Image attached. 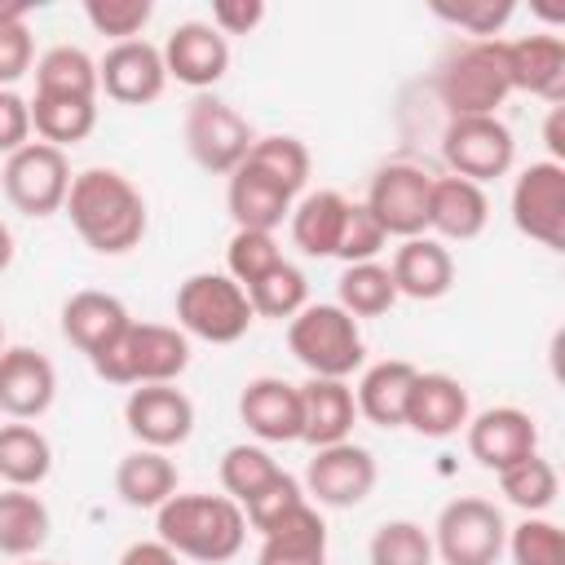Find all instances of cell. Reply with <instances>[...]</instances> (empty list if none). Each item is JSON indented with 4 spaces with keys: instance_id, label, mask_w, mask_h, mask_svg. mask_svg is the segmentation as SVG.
<instances>
[{
    "instance_id": "cb8c5ba5",
    "label": "cell",
    "mask_w": 565,
    "mask_h": 565,
    "mask_svg": "<svg viewBox=\"0 0 565 565\" xmlns=\"http://www.w3.org/2000/svg\"><path fill=\"white\" fill-rule=\"evenodd\" d=\"M358 424V402L349 380H318L309 375L300 384V441H309L313 450L349 441Z\"/></svg>"
},
{
    "instance_id": "8fae6325",
    "label": "cell",
    "mask_w": 565,
    "mask_h": 565,
    "mask_svg": "<svg viewBox=\"0 0 565 565\" xmlns=\"http://www.w3.org/2000/svg\"><path fill=\"white\" fill-rule=\"evenodd\" d=\"M512 225L539 247H565V168L539 159L512 181Z\"/></svg>"
},
{
    "instance_id": "7a4b0ae2",
    "label": "cell",
    "mask_w": 565,
    "mask_h": 565,
    "mask_svg": "<svg viewBox=\"0 0 565 565\" xmlns=\"http://www.w3.org/2000/svg\"><path fill=\"white\" fill-rule=\"evenodd\" d=\"M154 539L168 543L181 561L221 565L234 561L247 543V516L230 494H172L154 512Z\"/></svg>"
},
{
    "instance_id": "f5cc1de1",
    "label": "cell",
    "mask_w": 565,
    "mask_h": 565,
    "mask_svg": "<svg viewBox=\"0 0 565 565\" xmlns=\"http://www.w3.org/2000/svg\"><path fill=\"white\" fill-rule=\"evenodd\" d=\"M26 13H31V4H22V0H0V26L26 22Z\"/></svg>"
},
{
    "instance_id": "ac0fdd59",
    "label": "cell",
    "mask_w": 565,
    "mask_h": 565,
    "mask_svg": "<svg viewBox=\"0 0 565 565\" xmlns=\"http://www.w3.org/2000/svg\"><path fill=\"white\" fill-rule=\"evenodd\" d=\"M503 62H508L512 93H530L552 106L565 102V40L561 35L534 31L521 40H503Z\"/></svg>"
},
{
    "instance_id": "5bb4252c",
    "label": "cell",
    "mask_w": 565,
    "mask_h": 565,
    "mask_svg": "<svg viewBox=\"0 0 565 565\" xmlns=\"http://www.w3.org/2000/svg\"><path fill=\"white\" fill-rule=\"evenodd\" d=\"M128 433L150 450H172L194 433V402L177 384H137L124 402Z\"/></svg>"
},
{
    "instance_id": "f6af8a7d",
    "label": "cell",
    "mask_w": 565,
    "mask_h": 565,
    "mask_svg": "<svg viewBox=\"0 0 565 565\" xmlns=\"http://www.w3.org/2000/svg\"><path fill=\"white\" fill-rule=\"evenodd\" d=\"M154 4L150 0H84V18L97 35H110L115 44L124 40H141L146 22H150Z\"/></svg>"
},
{
    "instance_id": "f35d334b",
    "label": "cell",
    "mask_w": 565,
    "mask_h": 565,
    "mask_svg": "<svg viewBox=\"0 0 565 565\" xmlns=\"http://www.w3.org/2000/svg\"><path fill=\"white\" fill-rule=\"evenodd\" d=\"M371 565H433V534L419 521H384L366 543Z\"/></svg>"
},
{
    "instance_id": "44dd1931",
    "label": "cell",
    "mask_w": 565,
    "mask_h": 565,
    "mask_svg": "<svg viewBox=\"0 0 565 565\" xmlns=\"http://www.w3.org/2000/svg\"><path fill=\"white\" fill-rule=\"evenodd\" d=\"M132 327V313L124 309V300L119 296H110V291H75V296H66V305H62V335L93 362L97 353H106L124 331Z\"/></svg>"
},
{
    "instance_id": "30bf717a",
    "label": "cell",
    "mask_w": 565,
    "mask_h": 565,
    "mask_svg": "<svg viewBox=\"0 0 565 565\" xmlns=\"http://www.w3.org/2000/svg\"><path fill=\"white\" fill-rule=\"evenodd\" d=\"M4 199L22 212V216H53L66 207V190H71V163L66 150L44 146V141H26L22 150H13L4 159Z\"/></svg>"
},
{
    "instance_id": "ffe728a7",
    "label": "cell",
    "mask_w": 565,
    "mask_h": 565,
    "mask_svg": "<svg viewBox=\"0 0 565 565\" xmlns=\"http://www.w3.org/2000/svg\"><path fill=\"white\" fill-rule=\"evenodd\" d=\"M468 419H472V402H468V388L455 375H446V371H419L415 375L402 428H415L419 437L441 441V437H455Z\"/></svg>"
},
{
    "instance_id": "1f68e13d",
    "label": "cell",
    "mask_w": 565,
    "mask_h": 565,
    "mask_svg": "<svg viewBox=\"0 0 565 565\" xmlns=\"http://www.w3.org/2000/svg\"><path fill=\"white\" fill-rule=\"evenodd\" d=\"M53 472V446L35 424H0V481L18 490H35Z\"/></svg>"
},
{
    "instance_id": "bcb514c9",
    "label": "cell",
    "mask_w": 565,
    "mask_h": 565,
    "mask_svg": "<svg viewBox=\"0 0 565 565\" xmlns=\"http://www.w3.org/2000/svg\"><path fill=\"white\" fill-rule=\"evenodd\" d=\"M384 243H388V234H384L380 221L366 212V203H349L335 256H340L344 265H362V260H375V256L384 252Z\"/></svg>"
},
{
    "instance_id": "5b68a950",
    "label": "cell",
    "mask_w": 565,
    "mask_h": 565,
    "mask_svg": "<svg viewBox=\"0 0 565 565\" xmlns=\"http://www.w3.org/2000/svg\"><path fill=\"white\" fill-rule=\"evenodd\" d=\"M508 93H512V84H508L503 40H463L437 66V97L450 110V119L494 115Z\"/></svg>"
},
{
    "instance_id": "d6986e66",
    "label": "cell",
    "mask_w": 565,
    "mask_h": 565,
    "mask_svg": "<svg viewBox=\"0 0 565 565\" xmlns=\"http://www.w3.org/2000/svg\"><path fill=\"white\" fill-rule=\"evenodd\" d=\"M57 397V371L44 353L18 344L0 353V411L9 419H40Z\"/></svg>"
},
{
    "instance_id": "4dcf8cb0",
    "label": "cell",
    "mask_w": 565,
    "mask_h": 565,
    "mask_svg": "<svg viewBox=\"0 0 565 565\" xmlns=\"http://www.w3.org/2000/svg\"><path fill=\"white\" fill-rule=\"evenodd\" d=\"M53 516L35 490H0V556H35L49 543Z\"/></svg>"
},
{
    "instance_id": "e575fe53",
    "label": "cell",
    "mask_w": 565,
    "mask_h": 565,
    "mask_svg": "<svg viewBox=\"0 0 565 565\" xmlns=\"http://www.w3.org/2000/svg\"><path fill=\"white\" fill-rule=\"evenodd\" d=\"M335 305L353 318H380L397 305V287L388 265L380 260H362V265H344L340 282H335Z\"/></svg>"
},
{
    "instance_id": "3957f363",
    "label": "cell",
    "mask_w": 565,
    "mask_h": 565,
    "mask_svg": "<svg viewBox=\"0 0 565 565\" xmlns=\"http://www.w3.org/2000/svg\"><path fill=\"white\" fill-rule=\"evenodd\" d=\"M190 366V335L168 322H137L93 358V371L106 384H177V375Z\"/></svg>"
},
{
    "instance_id": "52a82bcc",
    "label": "cell",
    "mask_w": 565,
    "mask_h": 565,
    "mask_svg": "<svg viewBox=\"0 0 565 565\" xmlns=\"http://www.w3.org/2000/svg\"><path fill=\"white\" fill-rule=\"evenodd\" d=\"M508 543L503 512L481 494H459L437 512L433 525V556L441 565H494Z\"/></svg>"
},
{
    "instance_id": "d590c367",
    "label": "cell",
    "mask_w": 565,
    "mask_h": 565,
    "mask_svg": "<svg viewBox=\"0 0 565 565\" xmlns=\"http://www.w3.org/2000/svg\"><path fill=\"white\" fill-rule=\"evenodd\" d=\"M494 477H499L503 499L512 508H521L525 516H543L561 494V477H556L552 459H543V455H525L521 463H512V468H503Z\"/></svg>"
},
{
    "instance_id": "d6a6232c",
    "label": "cell",
    "mask_w": 565,
    "mask_h": 565,
    "mask_svg": "<svg viewBox=\"0 0 565 565\" xmlns=\"http://www.w3.org/2000/svg\"><path fill=\"white\" fill-rule=\"evenodd\" d=\"M35 93L44 97H84L97 102V62L75 44H53L35 62Z\"/></svg>"
},
{
    "instance_id": "f546056e",
    "label": "cell",
    "mask_w": 565,
    "mask_h": 565,
    "mask_svg": "<svg viewBox=\"0 0 565 565\" xmlns=\"http://www.w3.org/2000/svg\"><path fill=\"white\" fill-rule=\"evenodd\" d=\"M344 212H349V199L340 190H313L305 194L296 207H291V243L313 256V260H327L335 256L340 247V230H344Z\"/></svg>"
},
{
    "instance_id": "8992f818",
    "label": "cell",
    "mask_w": 565,
    "mask_h": 565,
    "mask_svg": "<svg viewBox=\"0 0 565 565\" xmlns=\"http://www.w3.org/2000/svg\"><path fill=\"white\" fill-rule=\"evenodd\" d=\"M177 327L194 340H207V344H234L252 331L256 313H252V300L247 291L230 278V274H190L181 287H177Z\"/></svg>"
},
{
    "instance_id": "c3c4849f",
    "label": "cell",
    "mask_w": 565,
    "mask_h": 565,
    "mask_svg": "<svg viewBox=\"0 0 565 565\" xmlns=\"http://www.w3.org/2000/svg\"><path fill=\"white\" fill-rule=\"evenodd\" d=\"M31 141V102L13 88H0V154L9 159Z\"/></svg>"
},
{
    "instance_id": "83f0119b",
    "label": "cell",
    "mask_w": 565,
    "mask_h": 565,
    "mask_svg": "<svg viewBox=\"0 0 565 565\" xmlns=\"http://www.w3.org/2000/svg\"><path fill=\"white\" fill-rule=\"evenodd\" d=\"M490 221V199L481 185L463 177H433V199H428V230L450 243H468L486 230Z\"/></svg>"
},
{
    "instance_id": "e0dca14e",
    "label": "cell",
    "mask_w": 565,
    "mask_h": 565,
    "mask_svg": "<svg viewBox=\"0 0 565 565\" xmlns=\"http://www.w3.org/2000/svg\"><path fill=\"white\" fill-rule=\"evenodd\" d=\"M159 53H163L168 79H177V84H185L194 93H207L230 71V40L212 22H181V26H172V35L163 40Z\"/></svg>"
},
{
    "instance_id": "ee69618b",
    "label": "cell",
    "mask_w": 565,
    "mask_h": 565,
    "mask_svg": "<svg viewBox=\"0 0 565 565\" xmlns=\"http://www.w3.org/2000/svg\"><path fill=\"white\" fill-rule=\"evenodd\" d=\"M433 13L459 31H468L472 40H494L508 18L516 13L512 0H433Z\"/></svg>"
},
{
    "instance_id": "d4e9b609",
    "label": "cell",
    "mask_w": 565,
    "mask_h": 565,
    "mask_svg": "<svg viewBox=\"0 0 565 565\" xmlns=\"http://www.w3.org/2000/svg\"><path fill=\"white\" fill-rule=\"evenodd\" d=\"M388 274H393L397 296L441 300L450 291V282H455V260H450V252H446L441 238L419 234V238H402V247L393 252Z\"/></svg>"
},
{
    "instance_id": "9c48e42d",
    "label": "cell",
    "mask_w": 565,
    "mask_h": 565,
    "mask_svg": "<svg viewBox=\"0 0 565 565\" xmlns=\"http://www.w3.org/2000/svg\"><path fill=\"white\" fill-rule=\"evenodd\" d=\"M441 159H446L450 177L486 185V181L512 172L516 141H512V128L499 115H459L441 132Z\"/></svg>"
},
{
    "instance_id": "681fc988",
    "label": "cell",
    "mask_w": 565,
    "mask_h": 565,
    "mask_svg": "<svg viewBox=\"0 0 565 565\" xmlns=\"http://www.w3.org/2000/svg\"><path fill=\"white\" fill-rule=\"evenodd\" d=\"M265 22V0H216L212 4V26L221 35H252Z\"/></svg>"
},
{
    "instance_id": "2e32d148",
    "label": "cell",
    "mask_w": 565,
    "mask_h": 565,
    "mask_svg": "<svg viewBox=\"0 0 565 565\" xmlns=\"http://www.w3.org/2000/svg\"><path fill=\"white\" fill-rule=\"evenodd\" d=\"M463 433H468L472 459L490 472H503V468L521 463L525 455H539V424L521 406H490V411L472 415L463 424Z\"/></svg>"
},
{
    "instance_id": "11a10c76",
    "label": "cell",
    "mask_w": 565,
    "mask_h": 565,
    "mask_svg": "<svg viewBox=\"0 0 565 565\" xmlns=\"http://www.w3.org/2000/svg\"><path fill=\"white\" fill-rule=\"evenodd\" d=\"M22 565H53V561H22Z\"/></svg>"
},
{
    "instance_id": "277c9868",
    "label": "cell",
    "mask_w": 565,
    "mask_h": 565,
    "mask_svg": "<svg viewBox=\"0 0 565 565\" xmlns=\"http://www.w3.org/2000/svg\"><path fill=\"white\" fill-rule=\"evenodd\" d=\"M287 349L318 380H349L366 362L362 327L340 305H305L287 322Z\"/></svg>"
},
{
    "instance_id": "7bdbcfd3",
    "label": "cell",
    "mask_w": 565,
    "mask_h": 565,
    "mask_svg": "<svg viewBox=\"0 0 565 565\" xmlns=\"http://www.w3.org/2000/svg\"><path fill=\"white\" fill-rule=\"evenodd\" d=\"M305 503V486L291 477V472H274L252 499H243L238 508H243V516H247V530H256V534H265V530H274L291 508H300Z\"/></svg>"
},
{
    "instance_id": "b9f144b4",
    "label": "cell",
    "mask_w": 565,
    "mask_h": 565,
    "mask_svg": "<svg viewBox=\"0 0 565 565\" xmlns=\"http://www.w3.org/2000/svg\"><path fill=\"white\" fill-rule=\"evenodd\" d=\"M508 556L512 565H565V534L547 516H525L508 530Z\"/></svg>"
},
{
    "instance_id": "6da1fadb",
    "label": "cell",
    "mask_w": 565,
    "mask_h": 565,
    "mask_svg": "<svg viewBox=\"0 0 565 565\" xmlns=\"http://www.w3.org/2000/svg\"><path fill=\"white\" fill-rule=\"evenodd\" d=\"M97 256H124L146 238V199L141 190L115 168H84L71 177L66 207H62Z\"/></svg>"
},
{
    "instance_id": "db71d44e",
    "label": "cell",
    "mask_w": 565,
    "mask_h": 565,
    "mask_svg": "<svg viewBox=\"0 0 565 565\" xmlns=\"http://www.w3.org/2000/svg\"><path fill=\"white\" fill-rule=\"evenodd\" d=\"M13 265V230L0 221V274Z\"/></svg>"
},
{
    "instance_id": "ba28073f",
    "label": "cell",
    "mask_w": 565,
    "mask_h": 565,
    "mask_svg": "<svg viewBox=\"0 0 565 565\" xmlns=\"http://www.w3.org/2000/svg\"><path fill=\"white\" fill-rule=\"evenodd\" d=\"M181 132H185L190 159H194L203 172H216V177H230V172L247 159V150H252V141H256L252 124H247L230 102H221V97H212V93H199V97L185 106Z\"/></svg>"
},
{
    "instance_id": "ab89813d",
    "label": "cell",
    "mask_w": 565,
    "mask_h": 565,
    "mask_svg": "<svg viewBox=\"0 0 565 565\" xmlns=\"http://www.w3.org/2000/svg\"><path fill=\"white\" fill-rule=\"evenodd\" d=\"M278 472V459L265 450V446H252V441H238L221 455V486L234 503L252 499L269 477Z\"/></svg>"
},
{
    "instance_id": "8d00e7d4",
    "label": "cell",
    "mask_w": 565,
    "mask_h": 565,
    "mask_svg": "<svg viewBox=\"0 0 565 565\" xmlns=\"http://www.w3.org/2000/svg\"><path fill=\"white\" fill-rule=\"evenodd\" d=\"M247 291V300H252V313L256 318H274V322H291L305 305H309V282H305V274L291 265V260H278L265 278H256L252 287H243Z\"/></svg>"
},
{
    "instance_id": "603a6c76",
    "label": "cell",
    "mask_w": 565,
    "mask_h": 565,
    "mask_svg": "<svg viewBox=\"0 0 565 565\" xmlns=\"http://www.w3.org/2000/svg\"><path fill=\"white\" fill-rule=\"evenodd\" d=\"M225 207L234 216V230H265L274 234L291 207H296V194L282 190L274 177H265L260 168H252L247 159L230 172V185H225Z\"/></svg>"
},
{
    "instance_id": "f1b7e54d",
    "label": "cell",
    "mask_w": 565,
    "mask_h": 565,
    "mask_svg": "<svg viewBox=\"0 0 565 565\" xmlns=\"http://www.w3.org/2000/svg\"><path fill=\"white\" fill-rule=\"evenodd\" d=\"M177 463L168 459V450H150V446H137L119 459L115 468V494L128 503V508H146V512H159L172 494H177Z\"/></svg>"
},
{
    "instance_id": "9a60e30c",
    "label": "cell",
    "mask_w": 565,
    "mask_h": 565,
    "mask_svg": "<svg viewBox=\"0 0 565 565\" xmlns=\"http://www.w3.org/2000/svg\"><path fill=\"white\" fill-rule=\"evenodd\" d=\"M168 84V66H163V53L159 44L150 40H124V44H110L106 57L97 62V88L119 102V106H146L163 93Z\"/></svg>"
},
{
    "instance_id": "484cf974",
    "label": "cell",
    "mask_w": 565,
    "mask_h": 565,
    "mask_svg": "<svg viewBox=\"0 0 565 565\" xmlns=\"http://www.w3.org/2000/svg\"><path fill=\"white\" fill-rule=\"evenodd\" d=\"M419 366H411L406 358H384L375 366L362 371L358 388H353V402H358V415L375 428H402L406 424V402H411V384H415Z\"/></svg>"
},
{
    "instance_id": "7402d4cb",
    "label": "cell",
    "mask_w": 565,
    "mask_h": 565,
    "mask_svg": "<svg viewBox=\"0 0 565 565\" xmlns=\"http://www.w3.org/2000/svg\"><path fill=\"white\" fill-rule=\"evenodd\" d=\"M238 419L260 441H300V384L256 375L238 393Z\"/></svg>"
},
{
    "instance_id": "816d5d0a",
    "label": "cell",
    "mask_w": 565,
    "mask_h": 565,
    "mask_svg": "<svg viewBox=\"0 0 565 565\" xmlns=\"http://www.w3.org/2000/svg\"><path fill=\"white\" fill-rule=\"evenodd\" d=\"M543 141H547V154L552 163L565 168V106H552L547 110V124H543Z\"/></svg>"
},
{
    "instance_id": "7c38bea8",
    "label": "cell",
    "mask_w": 565,
    "mask_h": 565,
    "mask_svg": "<svg viewBox=\"0 0 565 565\" xmlns=\"http://www.w3.org/2000/svg\"><path fill=\"white\" fill-rule=\"evenodd\" d=\"M428 199H433V177L419 163H384L371 177V190L362 203L384 234L419 238L428 230Z\"/></svg>"
},
{
    "instance_id": "4fadbf2b",
    "label": "cell",
    "mask_w": 565,
    "mask_h": 565,
    "mask_svg": "<svg viewBox=\"0 0 565 565\" xmlns=\"http://www.w3.org/2000/svg\"><path fill=\"white\" fill-rule=\"evenodd\" d=\"M375 455L358 441H335L313 450L305 468V499L313 508H358L375 490Z\"/></svg>"
},
{
    "instance_id": "60d3db41",
    "label": "cell",
    "mask_w": 565,
    "mask_h": 565,
    "mask_svg": "<svg viewBox=\"0 0 565 565\" xmlns=\"http://www.w3.org/2000/svg\"><path fill=\"white\" fill-rule=\"evenodd\" d=\"M282 260V247L274 234L265 230H234L230 247H225V274L238 282V287H252L256 278H265L274 265Z\"/></svg>"
},
{
    "instance_id": "4316f807",
    "label": "cell",
    "mask_w": 565,
    "mask_h": 565,
    "mask_svg": "<svg viewBox=\"0 0 565 565\" xmlns=\"http://www.w3.org/2000/svg\"><path fill=\"white\" fill-rule=\"evenodd\" d=\"M256 565H327V521L305 499L274 530L260 534Z\"/></svg>"
},
{
    "instance_id": "9f6ffc18",
    "label": "cell",
    "mask_w": 565,
    "mask_h": 565,
    "mask_svg": "<svg viewBox=\"0 0 565 565\" xmlns=\"http://www.w3.org/2000/svg\"><path fill=\"white\" fill-rule=\"evenodd\" d=\"M0 353H4V327H0Z\"/></svg>"
},
{
    "instance_id": "7dc6e473",
    "label": "cell",
    "mask_w": 565,
    "mask_h": 565,
    "mask_svg": "<svg viewBox=\"0 0 565 565\" xmlns=\"http://www.w3.org/2000/svg\"><path fill=\"white\" fill-rule=\"evenodd\" d=\"M35 44H31V26L26 22H9L0 26V88H9L13 79H22L31 71Z\"/></svg>"
},
{
    "instance_id": "f907efd6",
    "label": "cell",
    "mask_w": 565,
    "mask_h": 565,
    "mask_svg": "<svg viewBox=\"0 0 565 565\" xmlns=\"http://www.w3.org/2000/svg\"><path fill=\"white\" fill-rule=\"evenodd\" d=\"M119 565H181V556L159 539H137V543L124 547Z\"/></svg>"
},
{
    "instance_id": "836d02e7",
    "label": "cell",
    "mask_w": 565,
    "mask_h": 565,
    "mask_svg": "<svg viewBox=\"0 0 565 565\" xmlns=\"http://www.w3.org/2000/svg\"><path fill=\"white\" fill-rule=\"evenodd\" d=\"M93 128H97V102H84V97H44V93L31 97V132L44 146H57V150L79 146Z\"/></svg>"
},
{
    "instance_id": "74e56055",
    "label": "cell",
    "mask_w": 565,
    "mask_h": 565,
    "mask_svg": "<svg viewBox=\"0 0 565 565\" xmlns=\"http://www.w3.org/2000/svg\"><path fill=\"white\" fill-rule=\"evenodd\" d=\"M247 163L260 168L265 177H274L282 190L300 194L305 181H309V150L300 137H287V132H269V137H256L252 150H247Z\"/></svg>"
}]
</instances>
